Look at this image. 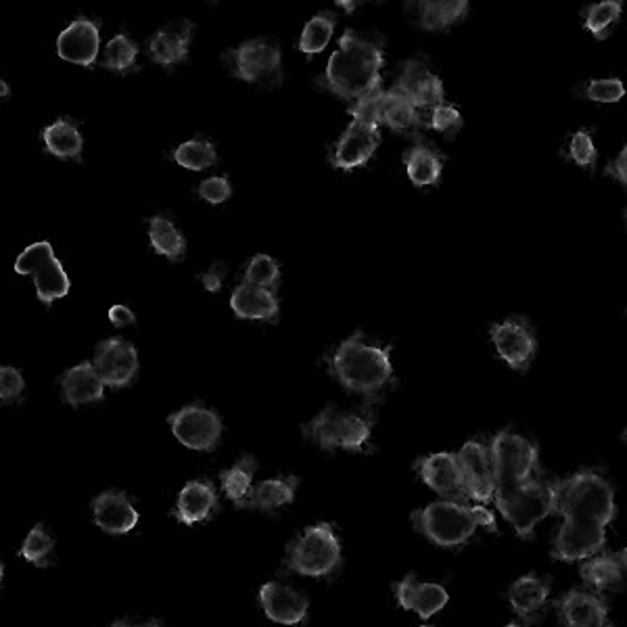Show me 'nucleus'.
Segmentation results:
<instances>
[{"label":"nucleus","mask_w":627,"mask_h":627,"mask_svg":"<svg viewBox=\"0 0 627 627\" xmlns=\"http://www.w3.org/2000/svg\"><path fill=\"white\" fill-rule=\"evenodd\" d=\"M605 176H611L613 180H617L621 184V187H625V184H627V149L625 147L611 161V164L605 168Z\"/></svg>","instance_id":"obj_49"},{"label":"nucleus","mask_w":627,"mask_h":627,"mask_svg":"<svg viewBox=\"0 0 627 627\" xmlns=\"http://www.w3.org/2000/svg\"><path fill=\"white\" fill-rule=\"evenodd\" d=\"M255 471H258V462H255L253 456H243L235 464V467L222 471L220 473V485H222V492L226 494V498L235 504L243 502L253 487Z\"/></svg>","instance_id":"obj_37"},{"label":"nucleus","mask_w":627,"mask_h":627,"mask_svg":"<svg viewBox=\"0 0 627 627\" xmlns=\"http://www.w3.org/2000/svg\"><path fill=\"white\" fill-rule=\"evenodd\" d=\"M605 627H613V625H609V623H607V625H605Z\"/></svg>","instance_id":"obj_57"},{"label":"nucleus","mask_w":627,"mask_h":627,"mask_svg":"<svg viewBox=\"0 0 627 627\" xmlns=\"http://www.w3.org/2000/svg\"><path fill=\"white\" fill-rule=\"evenodd\" d=\"M136 55H138L136 42L128 34H118L115 38H111V42H107V46H105L103 67L109 69V72L126 76L136 69V65H134Z\"/></svg>","instance_id":"obj_39"},{"label":"nucleus","mask_w":627,"mask_h":627,"mask_svg":"<svg viewBox=\"0 0 627 627\" xmlns=\"http://www.w3.org/2000/svg\"><path fill=\"white\" fill-rule=\"evenodd\" d=\"M149 237L155 253L164 255L172 262H180L184 253H187V241H184L174 222L164 216H155L149 220Z\"/></svg>","instance_id":"obj_35"},{"label":"nucleus","mask_w":627,"mask_h":627,"mask_svg":"<svg viewBox=\"0 0 627 627\" xmlns=\"http://www.w3.org/2000/svg\"><path fill=\"white\" fill-rule=\"evenodd\" d=\"M95 523L111 536H124L138 523V513L124 492H103L92 500Z\"/></svg>","instance_id":"obj_22"},{"label":"nucleus","mask_w":627,"mask_h":627,"mask_svg":"<svg viewBox=\"0 0 627 627\" xmlns=\"http://www.w3.org/2000/svg\"><path fill=\"white\" fill-rule=\"evenodd\" d=\"M400 607L418 613V617L429 619L448 605V592L439 584H418L414 575H408L404 582L393 586Z\"/></svg>","instance_id":"obj_25"},{"label":"nucleus","mask_w":627,"mask_h":627,"mask_svg":"<svg viewBox=\"0 0 627 627\" xmlns=\"http://www.w3.org/2000/svg\"><path fill=\"white\" fill-rule=\"evenodd\" d=\"M278 281H281V266H278V262L266 253L253 255L251 262L245 268V283L274 291Z\"/></svg>","instance_id":"obj_42"},{"label":"nucleus","mask_w":627,"mask_h":627,"mask_svg":"<svg viewBox=\"0 0 627 627\" xmlns=\"http://www.w3.org/2000/svg\"><path fill=\"white\" fill-rule=\"evenodd\" d=\"M341 563V544L331 523L308 527L287 550V567L306 577H327Z\"/></svg>","instance_id":"obj_7"},{"label":"nucleus","mask_w":627,"mask_h":627,"mask_svg":"<svg viewBox=\"0 0 627 627\" xmlns=\"http://www.w3.org/2000/svg\"><path fill=\"white\" fill-rule=\"evenodd\" d=\"M429 126L437 132H444V134H452L456 132L460 126H462V115L456 107L452 105H446L441 103L437 107L431 109V122Z\"/></svg>","instance_id":"obj_45"},{"label":"nucleus","mask_w":627,"mask_h":627,"mask_svg":"<svg viewBox=\"0 0 627 627\" xmlns=\"http://www.w3.org/2000/svg\"><path fill=\"white\" fill-rule=\"evenodd\" d=\"M232 195V184L226 176H212L199 184V197L212 205L228 201Z\"/></svg>","instance_id":"obj_46"},{"label":"nucleus","mask_w":627,"mask_h":627,"mask_svg":"<svg viewBox=\"0 0 627 627\" xmlns=\"http://www.w3.org/2000/svg\"><path fill=\"white\" fill-rule=\"evenodd\" d=\"M421 627H435V625H421Z\"/></svg>","instance_id":"obj_56"},{"label":"nucleus","mask_w":627,"mask_h":627,"mask_svg":"<svg viewBox=\"0 0 627 627\" xmlns=\"http://www.w3.org/2000/svg\"><path fill=\"white\" fill-rule=\"evenodd\" d=\"M621 11H623V5L619 3V0H602V3L590 5V7L584 11L586 28H588V30L594 34V38H598V40L607 38L609 30L619 21Z\"/></svg>","instance_id":"obj_41"},{"label":"nucleus","mask_w":627,"mask_h":627,"mask_svg":"<svg viewBox=\"0 0 627 627\" xmlns=\"http://www.w3.org/2000/svg\"><path fill=\"white\" fill-rule=\"evenodd\" d=\"M404 164L414 187H433L439 182L441 170H444V157L437 149L421 143L406 153Z\"/></svg>","instance_id":"obj_33"},{"label":"nucleus","mask_w":627,"mask_h":627,"mask_svg":"<svg viewBox=\"0 0 627 627\" xmlns=\"http://www.w3.org/2000/svg\"><path fill=\"white\" fill-rule=\"evenodd\" d=\"M109 627H143V625H132L130 621L122 619V621H115V623H113V625H109Z\"/></svg>","instance_id":"obj_52"},{"label":"nucleus","mask_w":627,"mask_h":627,"mask_svg":"<svg viewBox=\"0 0 627 627\" xmlns=\"http://www.w3.org/2000/svg\"><path fill=\"white\" fill-rule=\"evenodd\" d=\"M226 65L232 76L262 88L283 84V53L281 46L270 40H247L226 53Z\"/></svg>","instance_id":"obj_8"},{"label":"nucleus","mask_w":627,"mask_h":627,"mask_svg":"<svg viewBox=\"0 0 627 627\" xmlns=\"http://www.w3.org/2000/svg\"><path fill=\"white\" fill-rule=\"evenodd\" d=\"M214 510H218L216 485L207 479H199V481H189L182 487L178 504L172 515L182 525H197V523L207 521Z\"/></svg>","instance_id":"obj_23"},{"label":"nucleus","mask_w":627,"mask_h":627,"mask_svg":"<svg viewBox=\"0 0 627 627\" xmlns=\"http://www.w3.org/2000/svg\"><path fill=\"white\" fill-rule=\"evenodd\" d=\"M42 141L46 151L61 159H78L84 149V138L80 130L67 120H57L46 126L42 132Z\"/></svg>","instance_id":"obj_34"},{"label":"nucleus","mask_w":627,"mask_h":627,"mask_svg":"<svg viewBox=\"0 0 627 627\" xmlns=\"http://www.w3.org/2000/svg\"><path fill=\"white\" fill-rule=\"evenodd\" d=\"M552 515L565 521H592L607 527L615 519L611 483L592 471H582L552 483Z\"/></svg>","instance_id":"obj_3"},{"label":"nucleus","mask_w":627,"mask_h":627,"mask_svg":"<svg viewBox=\"0 0 627 627\" xmlns=\"http://www.w3.org/2000/svg\"><path fill=\"white\" fill-rule=\"evenodd\" d=\"M579 571H582L584 582L596 592L619 590L625 579V550L617 554L594 556Z\"/></svg>","instance_id":"obj_32"},{"label":"nucleus","mask_w":627,"mask_h":627,"mask_svg":"<svg viewBox=\"0 0 627 627\" xmlns=\"http://www.w3.org/2000/svg\"><path fill=\"white\" fill-rule=\"evenodd\" d=\"M53 550H55V540L49 536V531H46L40 523L28 533V538L23 540L21 544V556L26 559L28 563L44 569L49 567L53 561Z\"/></svg>","instance_id":"obj_40"},{"label":"nucleus","mask_w":627,"mask_h":627,"mask_svg":"<svg viewBox=\"0 0 627 627\" xmlns=\"http://www.w3.org/2000/svg\"><path fill=\"white\" fill-rule=\"evenodd\" d=\"M230 308L243 320H276L278 299L272 291L253 285H239L230 297Z\"/></svg>","instance_id":"obj_29"},{"label":"nucleus","mask_w":627,"mask_h":627,"mask_svg":"<svg viewBox=\"0 0 627 627\" xmlns=\"http://www.w3.org/2000/svg\"><path fill=\"white\" fill-rule=\"evenodd\" d=\"M224 278H226V264L216 262L205 274H201V283L209 293H218L224 285Z\"/></svg>","instance_id":"obj_48"},{"label":"nucleus","mask_w":627,"mask_h":627,"mask_svg":"<svg viewBox=\"0 0 627 627\" xmlns=\"http://www.w3.org/2000/svg\"><path fill=\"white\" fill-rule=\"evenodd\" d=\"M381 126L398 134H416L423 126L421 111L404 95V92L393 86L383 90L381 95Z\"/></svg>","instance_id":"obj_27"},{"label":"nucleus","mask_w":627,"mask_h":627,"mask_svg":"<svg viewBox=\"0 0 627 627\" xmlns=\"http://www.w3.org/2000/svg\"><path fill=\"white\" fill-rule=\"evenodd\" d=\"M391 347L366 343L362 333L345 339L329 358L331 375L347 389L362 396H375L393 381Z\"/></svg>","instance_id":"obj_2"},{"label":"nucleus","mask_w":627,"mask_h":627,"mask_svg":"<svg viewBox=\"0 0 627 627\" xmlns=\"http://www.w3.org/2000/svg\"><path fill=\"white\" fill-rule=\"evenodd\" d=\"M23 387V377L17 368L13 366H0V402H9L21 396Z\"/></svg>","instance_id":"obj_47"},{"label":"nucleus","mask_w":627,"mask_h":627,"mask_svg":"<svg viewBox=\"0 0 627 627\" xmlns=\"http://www.w3.org/2000/svg\"><path fill=\"white\" fill-rule=\"evenodd\" d=\"M304 435L322 450L341 448L360 452L373 435V421L366 414L345 412L329 406L304 425Z\"/></svg>","instance_id":"obj_6"},{"label":"nucleus","mask_w":627,"mask_h":627,"mask_svg":"<svg viewBox=\"0 0 627 627\" xmlns=\"http://www.w3.org/2000/svg\"><path fill=\"white\" fill-rule=\"evenodd\" d=\"M385 40L347 30L339 38L318 86L327 88L343 101H358L383 88Z\"/></svg>","instance_id":"obj_1"},{"label":"nucleus","mask_w":627,"mask_h":627,"mask_svg":"<svg viewBox=\"0 0 627 627\" xmlns=\"http://www.w3.org/2000/svg\"><path fill=\"white\" fill-rule=\"evenodd\" d=\"M3 575H5V565L0 563V584H3Z\"/></svg>","instance_id":"obj_53"},{"label":"nucleus","mask_w":627,"mask_h":627,"mask_svg":"<svg viewBox=\"0 0 627 627\" xmlns=\"http://www.w3.org/2000/svg\"><path fill=\"white\" fill-rule=\"evenodd\" d=\"M414 527L427 540L441 548H454L467 542L477 527L496 531V519L485 506H467L450 500L433 502L423 510L412 513Z\"/></svg>","instance_id":"obj_4"},{"label":"nucleus","mask_w":627,"mask_h":627,"mask_svg":"<svg viewBox=\"0 0 627 627\" xmlns=\"http://www.w3.org/2000/svg\"><path fill=\"white\" fill-rule=\"evenodd\" d=\"M143 627H161V625H159V623H155V621H151V623H145Z\"/></svg>","instance_id":"obj_54"},{"label":"nucleus","mask_w":627,"mask_h":627,"mask_svg":"<svg viewBox=\"0 0 627 627\" xmlns=\"http://www.w3.org/2000/svg\"><path fill=\"white\" fill-rule=\"evenodd\" d=\"M458 467L464 479V485H467L471 500L477 502H490L494 498V473H492V460H490V452L487 448H483L477 441H469L460 448V452L456 454Z\"/></svg>","instance_id":"obj_17"},{"label":"nucleus","mask_w":627,"mask_h":627,"mask_svg":"<svg viewBox=\"0 0 627 627\" xmlns=\"http://www.w3.org/2000/svg\"><path fill=\"white\" fill-rule=\"evenodd\" d=\"M335 23H337V15L333 11H322V13L314 15L306 23L304 32H301L299 51L304 53L306 57H314V55L322 53L324 49H327V44L331 42V38L335 34Z\"/></svg>","instance_id":"obj_36"},{"label":"nucleus","mask_w":627,"mask_h":627,"mask_svg":"<svg viewBox=\"0 0 627 627\" xmlns=\"http://www.w3.org/2000/svg\"><path fill=\"white\" fill-rule=\"evenodd\" d=\"M168 423L174 437L191 450L212 452L222 437L220 416L203 406H184L168 416Z\"/></svg>","instance_id":"obj_11"},{"label":"nucleus","mask_w":627,"mask_h":627,"mask_svg":"<svg viewBox=\"0 0 627 627\" xmlns=\"http://www.w3.org/2000/svg\"><path fill=\"white\" fill-rule=\"evenodd\" d=\"M506 627H523V625H519V623H508Z\"/></svg>","instance_id":"obj_55"},{"label":"nucleus","mask_w":627,"mask_h":627,"mask_svg":"<svg viewBox=\"0 0 627 627\" xmlns=\"http://www.w3.org/2000/svg\"><path fill=\"white\" fill-rule=\"evenodd\" d=\"M61 387H63V398L67 404L82 406V404L103 400L105 385L101 377L97 375L92 362H84L67 370L61 379Z\"/></svg>","instance_id":"obj_28"},{"label":"nucleus","mask_w":627,"mask_h":627,"mask_svg":"<svg viewBox=\"0 0 627 627\" xmlns=\"http://www.w3.org/2000/svg\"><path fill=\"white\" fill-rule=\"evenodd\" d=\"M174 159L182 168L193 170V172H203L218 164V151L212 143L205 141V138H193V141L182 143L174 151Z\"/></svg>","instance_id":"obj_38"},{"label":"nucleus","mask_w":627,"mask_h":627,"mask_svg":"<svg viewBox=\"0 0 627 627\" xmlns=\"http://www.w3.org/2000/svg\"><path fill=\"white\" fill-rule=\"evenodd\" d=\"M605 527L592 521H565L554 540L552 556L556 561H586L605 548Z\"/></svg>","instance_id":"obj_14"},{"label":"nucleus","mask_w":627,"mask_h":627,"mask_svg":"<svg viewBox=\"0 0 627 627\" xmlns=\"http://www.w3.org/2000/svg\"><path fill=\"white\" fill-rule=\"evenodd\" d=\"M193 38V23L180 21L172 26L161 28L149 40V53L155 63L164 67H174L189 57V46Z\"/></svg>","instance_id":"obj_26"},{"label":"nucleus","mask_w":627,"mask_h":627,"mask_svg":"<svg viewBox=\"0 0 627 627\" xmlns=\"http://www.w3.org/2000/svg\"><path fill=\"white\" fill-rule=\"evenodd\" d=\"M584 95L594 103H619L625 97V86L619 78H600L586 86Z\"/></svg>","instance_id":"obj_43"},{"label":"nucleus","mask_w":627,"mask_h":627,"mask_svg":"<svg viewBox=\"0 0 627 627\" xmlns=\"http://www.w3.org/2000/svg\"><path fill=\"white\" fill-rule=\"evenodd\" d=\"M92 366H95L103 385L113 389L128 387L138 373V352L132 343L124 339H107L97 345Z\"/></svg>","instance_id":"obj_15"},{"label":"nucleus","mask_w":627,"mask_h":627,"mask_svg":"<svg viewBox=\"0 0 627 627\" xmlns=\"http://www.w3.org/2000/svg\"><path fill=\"white\" fill-rule=\"evenodd\" d=\"M467 0H421V3H408L406 13L412 17L418 28L429 32L448 30L469 15Z\"/></svg>","instance_id":"obj_21"},{"label":"nucleus","mask_w":627,"mask_h":627,"mask_svg":"<svg viewBox=\"0 0 627 627\" xmlns=\"http://www.w3.org/2000/svg\"><path fill=\"white\" fill-rule=\"evenodd\" d=\"M496 506L502 517L515 527L521 538L529 540L540 521L552 515V483L536 477L510 487L494 490Z\"/></svg>","instance_id":"obj_5"},{"label":"nucleus","mask_w":627,"mask_h":627,"mask_svg":"<svg viewBox=\"0 0 627 627\" xmlns=\"http://www.w3.org/2000/svg\"><path fill=\"white\" fill-rule=\"evenodd\" d=\"M550 596V579H542L536 575H525L510 586L508 600L513 605L515 613L523 617L525 621H533Z\"/></svg>","instance_id":"obj_31"},{"label":"nucleus","mask_w":627,"mask_h":627,"mask_svg":"<svg viewBox=\"0 0 627 627\" xmlns=\"http://www.w3.org/2000/svg\"><path fill=\"white\" fill-rule=\"evenodd\" d=\"M418 475L423 477V481L431 487L433 492H437L441 498H446L450 502L467 504L471 502L467 485H464L460 467L456 454L450 452H437L431 456H425L418 460L416 464Z\"/></svg>","instance_id":"obj_13"},{"label":"nucleus","mask_w":627,"mask_h":627,"mask_svg":"<svg viewBox=\"0 0 627 627\" xmlns=\"http://www.w3.org/2000/svg\"><path fill=\"white\" fill-rule=\"evenodd\" d=\"M299 487L297 477H281V479H266L258 485H253L247 498L237 508H255V510H276L287 506L295 500V492Z\"/></svg>","instance_id":"obj_30"},{"label":"nucleus","mask_w":627,"mask_h":627,"mask_svg":"<svg viewBox=\"0 0 627 627\" xmlns=\"http://www.w3.org/2000/svg\"><path fill=\"white\" fill-rule=\"evenodd\" d=\"M490 460L496 490L533 479L538 469V448L521 435L498 433L490 446Z\"/></svg>","instance_id":"obj_10"},{"label":"nucleus","mask_w":627,"mask_h":627,"mask_svg":"<svg viewBox=\"0 0 627 627\" xmlns=\"http://www.w3.org/2000/svg\"><path fill=\"white\" fill-rule=\"evenodd\" d=\"M109 320H111V324L113 327H130V324H134L136 322V316H134V312L130 310V308H126V306H111V310H109Z\"/></svg>","instance_id":"obj_50"},{"label":"nucleus","mask_w":627,"mask_h":627,"mask_svg":"<svg viewBox=\"0 0 627 627\" xmlns=\"http://www.w3.org/2000/svg\"><path fill=\"white\" fill-rule=\"evenodd\" d=\"M9 97V84L5 80H0V99Z\"/></svg>","instance_id":"obj_51"},{"label":"nucleus","mask_w":627,"mask_h":627,"mask_svg":"<svg viewBox=\"0 0 627 627\" xmlns=\"http://www.w3.org/2000/svg\"><path fill=\"white\" fill-rule=\"evenodd\" d=\"M567 627H605L607 605L598 594L586 590H573L556 602Z\"/></svg>","instance_id":"obj_24"},{"label":"nucleus","mask_w":627,"mask_h":627,"mask_svg":"<svg viewBox=\"0 0 627 627\" xmlns=\"http://www.w3.org/2000/svg\"><path fill=\"white\" fill-rule=\"evenodd\" d=\"M262 609L274 623L297 625L308 615V598L291 586L270 582L260 590Z\"/></svg>","instance_id":"obj_20"},{"label":"nucleus","mask_w":627,"mask_h":627,"mask_svg":"<svg viewBox=\"0 0 627 627\" xmlns=\"http://www.w3.org/2000/svg\"><path fill=\"white\" fill-rule=\"evenodd\" d=\"M569 155L571 159L575 161L577 166L582 168H590L594 170L596 168V161H598V151H596V145L592 141L590 132L586 130H579L571 136V143H569Z\"/></svg>","instance_id":"obj_44"},{"label":"nucleus","mask_w":627,"mask_h":627,"mask_svg":"<svg viewBox=\"0 0 627 627\" xmlns=\"http://www.w3.org/2000/svg\"><path fill=\"white\" fill-rule=\"evenodd\" d=\"M396 86L414 103L418 111L433 109L444 103V84L418 59H410L404 63L402 76Z\"/></svg>","instance_id":"obj_19"},{"label":"nucleus","mask_w":627,"mask_h":627,"mask_svg":"<svg viewBox=\"0 0 627 627\" xmlns=\"http://www.w3.org/2000/svg\"><path fill=\"white\" fill-rule=\"evenodd\" d=\"M101 49V32L95 21L76 19L59 34L57 53L63 61L90 67L99 59Z\"/></svg>","instance_id":"obj_18"},{"label":"nucleus","mask_w":627,"mask_h":627,"mask_svg":"<svg viewBox=\"0 0 627 627\" xmlns=\"http://www.w3.org/2000/svg\"><path fill=\"white\" fill-rule=\"evenodd\" d=\"M490 335L498 356L513 370H527L533 358H536V333H533L525 318H508L492 327Z\"/></svg>","instance_id":"obj_12"},{"label":"nucleus","mask_w":627,"mask_h":627,"mask_svg":"<svg viewBox=\"0 0 627 627\" xmlns=\"http://www.w3.org/2000/svg\"><path fill=\"white\" fill-rule=\"evenodd\" d=\"M15 272L34 278L36 295L46 306H51L55 299L65 297L72 289L69 276L57 260L49 241H40L23 249L15 260Z\"/></svg>","instance_id":"obj_9"},{"label":"nucleus","mask_w":627,"mask_h":627,"mask_svg":"<svg viewBox=\"0 0 627 627\" xmlns=\"http://www.w3.org/2000/svg\"><path fill=\"white\" fill-rule=\"evenodd\" d=\"M381 145V130L377 126H368L362 122L352 120L347 130L335 145L331 164L337 170L352 172L364 164L377 153Z\"/></svg>","instance_id":"obj_16"}]
</instances>
